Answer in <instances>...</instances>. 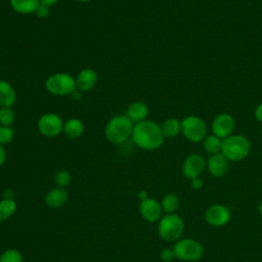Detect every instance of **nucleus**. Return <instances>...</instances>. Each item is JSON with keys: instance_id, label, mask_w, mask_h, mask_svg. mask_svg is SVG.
Returning <instances> with one entry per match:
<instances>
[{"instance_id": "obj_36", "label": "nucleus", "mask_w": 262, "mask_h": 262, "mask_svg": "<svg viewBox=\"0 0 262 262\" xmlns=\"http://www.w3.org/2000/svg\"><path fill=\"white\" fill-rule=\"evenodd\" d=\"M77 1H79V2H88L90 0H77Z\"/></svg>"}, {"instance_id": "obj_21", "label": "nucleus", "mask_w": 262, "mask_h": 262, "mask_svg": "<svg viewBox=\"0 0 262 262\" xmlns=\"http://www.w3.org/2000/svg\"><path fill=\"white\" fill-rule=\"evenodd\" d=\"M17 206L15 201L6 198L0 201V223L8 220L16 212Z\"/></svg>"}, {"instance_id": "obj_32", "label": "nucleus", "mask_w": 262, "mask_h": 262, "mask_svg": "<svg viewBox=\"0 0 262 262\" xmlns=\"http://www.w3.org/2000/svg\"><path fill=\"white\" fill-rule=\"evenodd\" d=\"M255 117H256V119H257L260 123H262V103H260V104L257 106V108H256V111H255Z\"/></svg>"}, {"instance_id": "obj_4", "label": "nucleus", "mask_w": 262, "mask_h": 262, "mask_svg": "<svg viewBox=\"0 0 262 262\" xmlns=\"http://www.w3.org/2000/svg\"><path fill=\"white\" fill-rule=\"evenodd\" d=\"M184 223L177 214H166L160 219L158 225V233L165 242H176L183 233Z\"/></svg>"}, {"instance_id": "obj_11", "label": "nucleus", "mask_w": 262, "mask_h": 262, "mask_svg": "<svg viewBox=\"0 0 262 262\" xmlns=\"http://www.w3.org/2000/svg\"><path fill=\"white\" fill-rule=\"evenodd\" d=\"M213 134L222 140L231 135L234 129V120L229 114H220L212 122Z\"/></svg>"}, {"instance_id": "obj_16", "label": "nucleus", "mask_w": 262, "mask_h": 262, "mask_svg": "<svg viewBox=\"0 0 262 262\" xmlns=\"http://www.w3.org/2000/svg\"><path fill=\"white\" fill-rule=\"evenodd\" d=\"M69 200V193L64 188L55 187L50 189L45 195V203L49 208L57 209L62 207Z\"/></svg>"}, {"instance_id": "obj_2", "label": "nucleus", "mask_w": 262, "mask_h": 262, "mask_svg": "<svg viewBox=\"0 0 262 262\" xmlns=\"http://www.w3.org/2000/svg\"><path fill=\"white\" fill-rule=\"evenodd\" d=\"M133 127L134 124L126 115H117L106 123L104 134L110 142L122 144L131 138Z\"/></svg>"}, {"instance_id": "obj_22", "label": "nucleus", "mask_w": 262, "mask_h": 262, "mask_svg": "<svg viewBox=\"0 0 262 262\" xmlns=\"http://www.w3.org/2000/svg\"><path fill=\"white\" fill-rule=\"evenodd\" d=\"M180 206V200L177 194L175 193H167L164 195L161 202V207L163 209V212L166 214H173L175 213Z\"/></svg>"}, {"instance_id": "obj_13", "label": "nucleus", "mask_w": 262, "mask_h": 262, "mask_svg": "<svg viewBox=\"0 0 262 262\" xmlns=\"http://www.w3.org/2000/svg\"><path fill=\"white\" fill-rule=\"evenodd\" d=\"M228 160L222 152L211 155L207 162V167L210 174L216 178L223 177L228 171Z\"/></svg>"}, {"instance_id": "obj_25", "label": "nucleus", "mask_w": 262, "mask_h": 262, "mask_svg": "<svg viewBox=\"0 0 262 262\" xmlns=\"http://www.w3.org/2000/svg\"><path fill=\"white\" fill-rule=\"evenodd\" d=\"M14 120L15 114L11 107H0V126H11Z\"/></svg>"}, {"instance_id": "obj_24", "label": "nucleus", "mask_w": 262, "mask_h": 262, "mask_svg": "<svg viewBox=\"0 0 262 262\" xmlns=\"http://www.w3.org/2000/svg\"><path fill=\"white\" fill-rule=\"evenodd\" d=\"M21 253L16 249H7L0 255V262H23Z\"/></svg>"}, {"instance_id": "obj_17", "label": "nucleus", "mask_w": 262, "mask_h": 262, "mask_svg": "<svg viewBox=\"0 0 262 262\" xmlns=\"http://www.w3.org/2000/svg\"><path fill=\"white\" fill-rule=\"evenodd\" d=\"M16 100V93L12 85L0 80V107H11Z\"/></svg>"}, {"instance_id": "obj_26", "label": "nucleus", "mask_w": 262, "mask_h": 262, "mask_svg": "<svg viewBox=\"0 0 262 262\" xmlns=\"http://www.w3.org/2000/svg\"><path fill=\"white\" fill-rule=\"evenodd\" d=\"M54 181H55V184L57 185V187L64 188L71 183L72 176H71L69 171L59 170V171L56 172V174L54 176Z\"/></svg>"}, {"instance_id": "obj_12", "label": "nucleus", "mask_w": 262, "mask_h": 262, "mask_svg": "<svg viewBox=\"0 0 262 262\" xmlns=\"http://www.w3.org/2000/svg\"><path fill=\"white\" fill-rule=\"evenodd\" d=\"M139 212L143 219L148 222H156L162 218L163 209L161 207V203L158 201L147 198L140 202Z\"/></svg>"}, {"instance_id": "obj_31", "label": "nucleus", "mask_w": 262, "mask_h": 262, "mask_svg": "<svg viewBox=\"0 0 262 262\" xmlns=\"http://www.w3.org/2000/svg\"><path fill=\"white\" fill-rule=\"evenodd\" d=\"M5 161H6V150L4 145L0 143V167L4 165Z\"/></svg>"}, {"instance_id": "obj_9", "label": "nucleus", "mask_w": 262, "mask_h": 262, "mask_svg": "<svg viewBox=\"0 0 262 262\" xmlns=\"http://www.w3.org/2000/svg\"><path fill=\"white\" fill-rule=\"evenodd\" d=\"M230 217L229 209L221 204L210 206L205 213L206 221L212 226H223L229 222Z\"/></svg>"}, {"instance_id": "obj_3", "label": "nucleus", "mask_w": 262, "mask_h": 262, "mask_svg": "<svg viewBox=\"0 0 262 262\" xmlns=\"http://www.w3.org/2000/svg\"><path fill=\"white\" fill-rule=\"evenodd\" d=\"M250 150L251 143L244 135L234 134L222 140L221 152L228 161H242L249 155Z\"/></svg>"}, {"instance_id": "obj_14", "label": "nucleus", "mask_w": 262, "mask_h": 262, "mask_svg": "<svg viewBox=\"0 0 262 262\" xmlns=\"http://www.w3.org/2000/svg\"><path fill=\"white\" fill-rule=\"evenodd\" d=\"M75 79L77 89L80 91H89L95 86L97 82V74L94 70L86 68L81 70Z\"/></svg>"}, {"instance_id": "obj_18", "label": "nucleus", "mask_w": 262, "mask_h": 262, "mask_svg": "<svg viewBox=\"0 0 262 262\" xmlns=\"http://www.w3.org/2000/svg\"><path fill=\"white\" fill-rule=\"evenodd\" d=\"M12 9L20 14H30L35 12L40 4L39 0H9Z\"/></svg>"}, {"instance_id": "obj_19", "label": "nucleus", "mask_w": 262, "mask_h": 262, "mask_svg": "<svg viewBox=\"0 0 262 262\" xmlns=\"http://www.w3.org/2000/svg\"><path fill=\"white\" fill-rule=\"evenodd\" d=\"M85 127L81 120L72 118L63 124V133L69 138H78L84 133Z\"/></svg>"}, {"instance_id": "obj_23", "label": "nucleus", "mask_w": 262, "mask_h": 262, "mask_svg": "<svg viewBox=\"0 0 262 262\" xmlns=\"http://www.w3.org/2000/svg\"><path fill=\"white\" fill-rule=\"evenodd\" d=\"M203 146H204L205 150L211 155L219 154V152H221L222 139L217 137L214 134L206 136V138L203 140Z\"/></svg>"}, {"instance_id": "obj_29", "label": "nucleus", "mask_w": 262, "mask_h": 262, "mask_svg": "<svg viewBox=\"0 0 262 262\" xmlns=\"http://www.w3.org/2000/svg\"><path fill=\"white\" fill-rule=\"evenodd\" d=\"M160 257H161V259H162L164 262H171V261L175 258L173 249L166 248V249L162 250V251H161V254H160Z\"/></svg>"}, {"instance_id": "obj_1", "label": "nucleus", "mask_w": 262, "mask_h": 262, "mask_svg": "<svg viewBox=\"0 0 262 262\" xmlns=\"http://www.w3.org/2000/svg\"><path fill=\"white\" fill-rule=\"evenodd\" d=\"M161 126L154 121L144 120L134 124L131 139L136 146L144 150H155L164 142Z\"/></svg>"}, {"instance_id": "obj_8", "label": "nucleus", "mask_w": 262, "mask_h": 262, "mask_svg": "<svg viewBox=\"0 0 262 262\" xmlns=\"http://www.w3.org/2000/svg\"><path fill=\"white\" fill-rule=\"evenodd\" d=\"M63 121L54 113H46L38 120V130L45 137H56L63 132Z\"/></svg>"}, {"instance_id": "obj_27", "label": "nucleus", "mask_w": 262, "mask_h": 262, "mask_svg": "<svg viewBox=\"0 0 262 262\" xmlns=\"http://www.w3.org/2000/svg\"><path fill=\"white\" fill-rule=\"evenodd\" d=\"M14 131L10 126H0V143L5 145L12 141Z\"/></svg>"}, {"instance_id": "obj_34", "label": "nucleus", "mask_w": 262, "mask_h": 262, "mask_svg": "<svg viewBox=\"0 0 262 262\" xmlns=\"http://www.w3.org/2000/svg\"><path fill=\"white\" fill-rule=\"evenodd\" d=\"M138 198H139L140 202H141V201H143V200H146V199L148 198V193H147V191H145V190H141V191H139V192H138Z\"/></svg>"}, {"instance_id": "obj_33", "label": "nucleus", "mask_w": 262, "mask_h": 262, "mask_svg": "<svg viewBox=\"0 0 262 262\" xmlns=\"http://www.w3.org/2000/svg\"><path fill=\"white\" fill-rule=\"evenodd\" d=\"M58 1H59V0H39V2H40L41 4L47 5V6H49V7L55 5Z\"/></svg>"}, {"instance_id": "obj_15", "label": "nucleus", "mask_w": 262, "mask_h": 262, "mask_svg": "<svg viewBox=\"0 0 262 262\" xmlns=\"http://www.w3.org/2000/svg\"><path fill=\"white\" fill-rule=\"evenodd\" d=\"M126 116L133 124L140 123L146 120L148 116V106L143 101H134L129 104L126 111Z\"/></svg>"}, {"instance_id": "obj_28", "label": "nucleus", "mask_w": 262, "mask_h": 262, "mask_svg": "<svg viewBox=\"0 0 262 262\" xmlns=\"http://www.w3.org/2000/svg\"><path fill=\"white\" fill-rule=\"evenodd\" d=\"M50 13V7L47 6V5H44V4H39L38 7L36 8L35 10V14L40 17V18H45L49 15Z\"/></svg>"}, {"instance_id": "obj_37", "label": "nucleus", "mask_w": 262, "mask_h": 262, "mask_svg": "<svg viewBox=\"0 0 262 262\" xmlns=\"http://www.w3.org/2000/svg\"><path fill=\"white\" fill-rule=\"evenodd\" d=\"M261 135H262V131H261Z\"/></svg>"}, {"instance_id": "obj_30", "label": "nucleus", "mask_w": 262, "mask_h": 262, "mask_svg": "<svg viewBox=\"0 0 262 262\" xmlns=\"http://www.w3.org/2000/svg\"><path fill=\"white\" fill-rule=\"evenodd\" d=\"M190 185H191V187H192L193 189H196V190H198V189H201V188L203 187L204 182H203V180H202L200 177H196V178L191 179Z\"/></svg>"}, {"instance_id": "obj_10", "label": "nucleus", "mask_w": 262, "mask_h": 262, "mask_svg": "<svg viewBox=\"0 0 262 262\" xmlns=\"http://www.w3.org/2000/svg\"><path fill=\"white\" fill-rule=\"evenodd\" d=\"M206 161L202 155L192 154L189 155L183 162L182 173L185 178L191 180L193 178L200 177L206 168Z\"/></svg>"}, {"instance_id": "obj_5", "label": "nucleus", "mask_w": 262, "mask_h": 262, "mask_svg": "<svg viewBox=\"0 0 262 262\" xmlns=\"http://www.w3.org/2000/svg\"><path fill=\"white\" fill-rule=\"evenodd\" d=\"M46 90L53 95H71L76 89V79L68 73H55L45 82Z\"/></svg>"}, {"instance_id": "obj_35", "label": "nucleus", "mask_w": 262, "mask_h": 262, "mask_svg": "<svg viewBox=\"0 0 262 262\" xmlns=\"http://www.w3.org/2000/svg\"><path fill=\"white\" fill-rule=\"evenodd\" d=\"M258 211H259V214L262 216V202L260 203V205L258 207Z\"/></svg>"}, {"instance_id": "obj_20", "label": "nucleus", "mask_w": 262, "mask_h": 262, "mask_svg": "<svg viewBox=\"0 0 262 262\" xmlns=\"http://www.w3.org/2000/svg\"><path fill=\"white\" fill-rule=\"evenodd\" d=\"M161 129L164 137H168V138L176 137L181 132V122L174 118L167 119L161 125Z\"/></svg>"}, {"instance_id": "obj_6", "label": "nucleus", "mask_w": 262, "mask_h": 262, "mask_svg": "<svg viewBox=\"0 0 262 262\" xmlns=\"http://www.w3.org/2000/svg\"><path fill=\"white\" fill-rule=\"evenodd\" d=\"M175 258L181 261L193 262L203 257V246L192 238H179L173 246Z\"/></svg>"}, {"instance_id": "obj_7", "label": "nucleus", "mask_w": 262, "mask_h": 262, "mask_svg": "<svg viewBox=\"0 0 262 262\" xmlns=\"http://www.w3.org/2000/svg\"><path fill=\"white\" fill-rule=\"evenodd\" d=\"M181 132L191 142H200L206 138L207 125L196 116L185 117L181 121Z\"/></svg>"}]
</instances>
